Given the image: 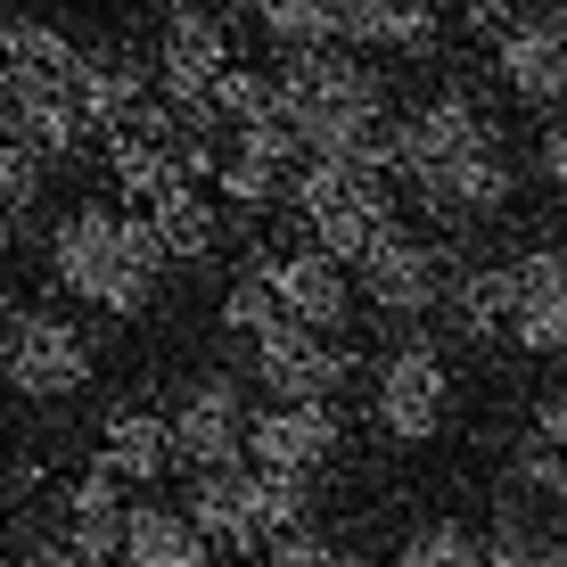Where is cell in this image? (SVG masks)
<instances>
[{
  "label": "cell",
  "instance_id": "1",
  "mask_svg": "<svg viewBox=\"0 0 567 567\" xmlns=\"http://www.w3.org/2000/svg\"><path fill=\"white\" fill-rule=\"evenodd\" d=\"M50 288L83 312H107V321H141V312L165 297V256H156L148 223L107 198H83L50 223Z\"/></svg>",
  "mask_w": 567,
  "mask_h": 567
},
{
  "label": "cell",
  "instance_id": "2",
  "mask_svg": "<svg viewBox=\"0 0 567 567\" xmlns=\"http://www.w3.org/2000/svg\"><path fill=\"white\" fill-rule=\"evenodd\" d=\"M288 214L305 223V247L329 256L338 271H354L386 230L403 223L395 214V182L386 173H362V165H329V156H305L288 173Z\"/></svg>",
  "mask_w": 567,
  "mask_h": 567
},
{
  "label": "cell",
  "instance_id": "3",
  "mask_svg": "<svg viewBox=\"0 0 567 567\" xmlns=\"http://www.w3.org/2000/svg\"><path fill=\"white\" fill-rule=\"evenodd\" d=\"M100 379V346L58 305H0V395L17 403H74Z\"/></svg>",
  "mask_w": 567,
  "mask_h": 567
},
{
  "label": "cell",
  "instance_id": "4",
  "mask_svg": "<svg viewBox=\"0 0 567 567\" xmlns=\"http://www.w3.org/2000/svg\"><path fill=\"white\" fill-rule=\"evenodd\" d=\"M370 420H379L386 444L444 436V420H453V362H444L436 338H403L379 354V370H370Z\"/></svg>",
  "mask_w": 567,
  "mask_h": 567
},
{
  "label": "cell",
  "instance_id": "5",
  "mask_svg": "<svg viewBox=\"0 0 567 567\" xmlns=\"http://www.w3.org/2000/svg\"><path fill=\"white\" fill-rule=\"evenodd\" d=\"M485 148H502V124L485 115L477 91H461V83L395 107V182L403 189L427 182V173H444V165H461V156H485Z\"/></svg>",
  "mask_w": 567,
  "mask_h": 567
},
{
  "label": "cell",
  "instance_id": "6",
  "mask_svg": "<svg viewBox=\"0 0 567 567\" xmlns=\"http://www.w3.org/2000/svg\"><path fill=\"white\" fill-rule=\"evenodd\" d=\"M247 420H256V395H247L230 370H198L173 395V468L189 477H214V468H247Z\"/></svg>",
  "mask_w": 567,
  "mask_h": 567
},
{
  "label": "cell",
  "instance_id": "7",
  "mask_svg": "<svg viewBox=\"0 0 567 567\" xmlns=\"http://www.w3.org/2000/svg\"><path fill=\"white\" fill-rule=\"evenodd\" d=\"M247 386H256L264 403H338L346 386H354V346L280 321L271 338L247 346Z\"/></svg>",
  "mask_w": 567,
  "mask_h": 567
},
{
  "label": "cell",
  "instance_id": "8",
  "mask_svg": "<svg viewBox=\"0 0 567 567\" xmlns=\"http://www.w3.org/2000/svg\"><path fill=\"white\" fill-rule=\"evenodd\" d=\"M223 74H230V17L223 9H165L156 58H148L156 100L198 115V107H214V83H223Z\"/></svg>",
  "mask_w": 567,
  "mask_h": 567
},
{
  "label": "cell",
  "instance_id": "9",
  "mask_svg": "<svg viewBox=\"0 0 567 567\" xmlns=\"http://www.w3.org/2000/svg\"><path fill=\"white\" fill-rule=\"evenodd\" d=\"M444 280H453V264L436 256V239H420L412 223H395L379 247L354 264V297L370 312H386V321H427V312L444 305Z\"/></svg>",
  "mask_w": 567,
  "mask_h": 567
},
{
  "label": "cell",
  "instance_id": "10",
  "mask_svg": "<svg viewBox=\"0 0 567 567\" xmlns=\"http://www.w3.org/2000/svg\"><path fill=\"white\" fill-rule=\"evenodd\" d=\"M338 453H346L338 403H256V420H247V468H264V477L312 485Z\"/></svg>",
  "mask_w": 567,
  "mask_h": 567
},
{
  "label": "cell",
  "instance_id": "11",
  "mask_svg": "<svg viewBox=\"0 0 567 567\" xmlns=\"http://www.w3.org/2000/svg\"><path fill=\"white\" fill-rule=\"evenodd\" d=\"M124 511H132V494L107 477L100 461L74 468V477L58 485L50 551H58V559H74V567H115V559H124Z\"/></svg>",
  "mask_w": 567,
  "mask_h": 567
},
{
  "label": "cell",
  "instance_id": "12",
  "mask_svg": "<svg viewBox=\"0 0 567 567\" xmlns=\"http://www.w3.org/2000/svg\"><path fill=\"white\" fill-rule=\"evenodd\" d=\"M494 74L526 107H567V9H511L494 33Z\"/></svg>",
  "mask_w": 567,
  "mask_h": 567
},
{
  "label": "cell",
  "instance_id": "13",
  "mask_svg": "<svg viewBox=\"0 0 567 567\" xmlns=\"http://www.w3.org/2000/svg\"><path fill=\"white\" fill-rule=\"evenodd\" d=\"M511 346L567 362V247L511 256Z\"/></svg>",
  "mask_w": 567,
  "mask_h": 567
},
{
  "label": "cell",
  "instance_id": "14",
  "mask_svg": "<svg viewBox=\"0 0 567 567\" xmlns=\"http://www.w3.org/2000/svg\"><path fill=\"white\" fill-rule=\"evenodd\" d=\"M264 280H271V297H280V312L297 329L346 338V321H354V271H338L329 256H312V247H288V256H264Z\"/></svg>",
  "mask_w": 567,
  "mask_h": 567
},
{
  "label": "cell",
  "instance_id": "15",
  "mask_svg": "<svg viewBox=\"0 0 567 567\" xmlns=\"http://www.w3.org/2000/svg\"><path fill=\"white\" fill-rule=\"evenodd\" d=\"M66 100H74V115H83V132H91V141H115V132H132V115H141V107L156 100V83H148V66H141L132 50L100 42V50H83V58H74Z\"/></svg>",
  "mask_w": 567,
  "mask_h": 567
},
{
  "label": "cell",
  "instance_id": "16",
  "mask_svg": "<svg viewBox=\"0 0 567 567\" xmlns=\"http://www.w3.org/2000/svg\"><path fill=\"white\" fill-rule=\"evenodd\" d=\"M182 518L198 526L206 551H230V559H256V551H264V526H256V477H247V468L182 477Z\"/></svg>",
  "mask_w": 567,
  "mask_h": 567
},
{
  "label": "cell",
  "instance_id": "17",
  "mask_svg": "<svg viewBox=\"0 0 567 567\" xmlns=\"http://www.w3.org/2000/svg\"><path fill=\"white\" fill-rule=\"evenodd\" d=\"M338 42L370 58H427L444 42V9L427 0H338Z\"/></svg>",
  "mask_w": 567,
  "mask_h": 567
},
{
  "label": "cell",
  "instance_id": "18",
  "mask_svg": "<svg viewBox=\"0 0 567 567\" xmlns=\"http://www.w3.org/2000/svg\"><path fill=\"white\" fill-rule=\"evenodd\" d=\"M0 141L42 156V165H74L83 156V115H74L66 91H25V83H0Z\"/></svg>",
  "mask_w": 567,
  "mask_h": 567
},
{
  "label": "cell",
  "instance_id": "19",
  "mask_svg": "<svg viewBox=\"0 0 567 567\" xmlns=\"http://www.w3.org/2000/svg\"><path fill=\"white\" fill-rule=\"evenodd\" d=\"M100 468L115 485H156L173 477V427L156 403H107L100 412Z\"/></svg>",
  "mask_w": 567,
  "mask_h": 567
},
{
  "label": "cell",
  "instance_id": "20",
  "mask_svg": "<svg viewBox=\"0 0 567 567\" xmlns=\"http://www.w3.org/2000/svg\"><path fill=\"white\" fill-rule=\"evenodd\" d=\"M107 182H115V198H124L132 214L165 206L173 189H198L182 173V148H173L165 132H115V141H107Z\"/></svg>",
  "mask_w": 567,
  "mask_h": 567
},
{
  "label": "cell",
  "instance_id": "21",
  "mask_svg": "<svg viewBox=\"0 0 567 567\" xmlns=\"http://www.w3.org/2000/svg\"><path fill=\"white\" fill-rule=\"evenodd\" d=\"M141 223H148L165 271H206L214 256H223V206H214V189H173V198L148 206Z\"/></svg>",
  "mask_w": 567,
  "mask_h": 567
},
{
  "label": "cell",
  "instance_id": "22",
  "mask_svg": "<svg viewBox=\"0 0 567 567\" xmlns=\"http://www.w3.org/2000/svg\"><path fill=\"white\" fill-rule=\"evenodd\" d=\"M74 50L66 25L50 17H0V83H25V91H66L74 83Z\"/></svg>",
  "mask_w": 567,
  "mask_h": 567
},
{
  "label": "cell",
  "instance_id": "23",
  "mask_svg": "<svg viewBox=\"0 0 567 567\" xmlns=\"http://www.w3.org/2000/svg\"><path fill=\"white\" fill-rule=\"evenodd\" d=\"M115 567H214L198 526L182 518V502H132L124 511V559Z\"/></svg>",
  "mask_w": 567,
  "mask_h": 567
},
{
  "label": "cell",
  "instance_id": "24",
  "mask_svg": "<svg viewBox=\"0 0 567 567\" xmlns=\"http://www.w3.org/2000/svg\"><path fill=\"white\" fill-rule=\"evenodd\" d=\"M444 312L468 346H494L511 338V264H461L444 280Z\"/></svg>",
  "mask_w": 567,
  "mask_h": 567
},
{
  "label": "cell",
  "instance_id": "25",
  "mask_svg": "<svg viewBox=\"0 0 567 567\" xmlns=\"http://www.w3.org/2000/svg\"><path fill=\"white\" fill-rule=\"evenodd\" d=\"M247 25H256L280 58L346 50V42H338V0H264V9H247Z\"/></svg>",
  "mask_w": 567,
  "mask_h": 567
},
{
  "label": "cell",
  "instance_id": "26",
  "mask_svg": "<svg viewBox=\"0 0 567 567\" xmlns=\"http://www.w3.org/2000/svg\"><path fill=\"white\" fill-rule=\"evenodd\" d=\"M395 567H485V535L461 518H420L395 543Z\"/></svg>",
  "mask_w": 567,
  "mask_h": 567
},
{
  "label": "cell",
  "instance_id": "27",
  "mask_svg": "<svg viewBox=\"0 0 567 567\" xmlns=\"http://www.w3.org/2000/svg\"><path fill=\"white\" fill-rule=\"evenodd\" d=\"M280 321H288V312H280V297H271V280H264V256H247V264H239V280L223 288V329L256 346V338H271Z\"/></svg>",
  "mask_w": 567,
  "mask_h": 567
},
{
  "label": "cell",
  "instance_id": "28",
  "mask_svg": "<svg viewBox=\"0 0 567 567\" xmlns=\"http://www.w3.org/2000/svg\"><path fill=\"white\" fill-rule=\"evenodd\" d=\"M485 567H567V543L543 535V526L511 502V511L494 518V535H485Z\"/></svg>",
  "mask_w": 567,
  "mask_h": 567
},
{
  "label": "cell",
  "instance_id": "29",
  "mask_svg": "<svg viewBox=\"0 0 567 567\" xmlns=\"http://www.w3.org/2000/svg\"><path fill=\"white\" fill-rule=\"evenodd\" d=\"M42 189H50V165H42V156H25V148H9V141H0V239H17V230L33 223Z\"/></svg>",
  "mask_w": 567,
  "mask_h": 567
},
{
  "label": "cell",
  "instance_id": "30",
  "mask_svg": "<svg viewBox=\"0 0 567 567\" xmlns=\"http://www.w3.org/2000/svg\"><path fill=\"white\" fill-rule=\"evenodd\" d=\"M511 485H518L526 502H567V453H551V444L526 436L518 453H511Z\"/></svg>",
  "mask_w": 567,
  "mask_h": 567
},
{
  "label": "cell",
  "instance_id": "31",
  "mask_svg": "<svg viewBox=\"0 0 567 567\" xmlns=\"http://www.w3.org/2000/svg\"><path fill=\"white\" fill-rule=\"evenodd\" d=\"M329 551H338V543H329L321 526H305V535H280V543H264V551L247 559V567H321Z\"/></svg>",
  "mask_w": 567,
  "mask_h": 567
},
{
  "label": "cell",
  "instance_id": "32",
  "mask_svg": "<svg viewBox=\"0 0 567 567\" xmlns=\"http://www.w3.org/2000/svg\"><path fill=\"white\" fill-rule=\"evenodd\" d=\"M535 182L567 189V124H543V141H535Z\"/></svg>",
  "mask_w": 567,
  "mask_h": 567
},
{
  "label": "cell",
  "instance_id": "33",
  "mask_svg": "<svg viewBox=\"0 0 567 567\" xmlns=\"http://www.w3.org/2000/svg\"><path fill=\"white\" fill-rule=\"evenodd\" d=\"M535 444H551V453H567V386L559 395L535 403Z\"/></svg>",
  "mask_w": 567,
  "mask_h": 567
},
{
  "label": "cell",
  "instance_id": "34",
  "mask_svg": "<svg viewBox=\"0 0 567 567\" xmlns=\"http://www.w3.org/2000/svg\"><path fill=\"white\" fill-rule=\"evenodd\" d=\"M9 567H74V559H58V551H50V535H42V543H25V551H17Z\"/></svg>",
  "mask_w": 567,
  "mask_h": 567
},
{
  "label": "cell",
  "instance_id": "35",
  "mask_svg": "<svg viewBox=\"0 0 567 567\" xmlns=\"http://www.w3.org/2000/svg\"><path fill=\"white\" fill-rule=\"evenodd\" d=\"M321 567H370V559H362V551H329Z\"/></svg>",
  "mask_w": 567,
  "mask_h": 567
},
{
  "label": "cell",
  "instance_id": "36",
  "mask_svg": "<svg viewBox=\"0 0 567 567\" xmlns=\"http://www.w3.org/2000/svg\"><path fill=\"white\" fill-rule=\"evenodd\" d=\"M0 427H9V395H0Z\"/></svg>",
  "mask_w": 567,
  "mask_h": 567
}]
</instances>
